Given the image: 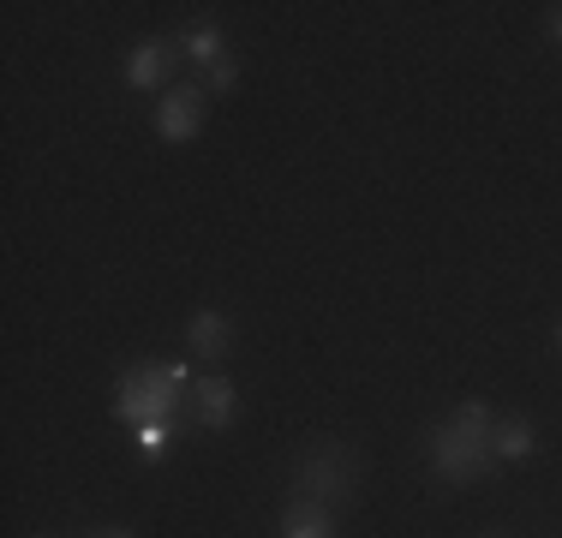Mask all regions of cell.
<instances>
[{
    "instance_id": "11",
    "label": "cell",
    "mask_w": 562,
    "mask_h": 538,
    "mask_svg": "<svg viewBox=\"0 0 562 538\" xmlns=\"http://www.w3.org/2000/svg\"><path fill=\"white\" fill-rule=\"evenodd\" d=\"M449 425H454V430H467L473 442H491V425H497V419H491V407H485V401H461Z\"/></svg>"
},
{
    "instance_id": "10",
    "label": "cell",
    "mask_w": 562,
    "mask_h": 538,
    "mask_svg": "<svg viewBox=\"0 0 562 538\" xmlns=\"http://www.w3.org/2000/svg\"><path fill=\"white\" fill-rule=\"evenodd\" d=\"M180 54H186V60H198V66L210 72L216 60H227V43H222L216 24H198V31H186V36H180Z\"/></svg>"
},
{
    "instance_id": "7",
    "label": "cell",
    "mask_w": 562,
    "mask_h": 538,
    "mask_svg": "<svg viewBox=\"0 0 562 538\" xmlns=\"http://www.w3.org/2000/svg\"><path fill=\"white\" fill-rule=\"evenodd\" d=\"M281 538H336V515H329V503L293 496L288 515H281Z\"/></svg>"
},
{
    "instance_id": "9",
    "label": "cell",
    "mask_w": 562,
    "mask_h": 538,
    "mask_svg": "<svg viewBox=\"0 0 562 538\" xmlns=\"http://www.w3.org/2000/svg\"><path fill=\"white\" fill-rule=\"evenodd\" d=\"M532 449H539V437H532L527 419H497L491 425V455H497V461H527Z\"/></svg>"
},
{
    "instance_id": "5",
    "label": "cell",
    "mask_w": 562,
    "mask_h": 538,
    "mask_svg": "<svg viewBox=\"0 0 562 538\" xmlns=\"http://www.w3.org/2000/svg\"><path fill=\"white\" fill-rule=\"evenodd\" d=\"M192 413H198V430H227L239 419V389L227 377H198L192 383Z\"/></svg>"
},
{
    "instance_id": "16",
    "label": "cell",
    "mask_w": 562,
    "mask_h": 538,
    "mask_svg": "<svg viewBox=\"0 0 562 538\" xmlns=\"http://www.w3.org/2000/svg\"><path fill=\"white\" fill-rule=\"evenodd\" d=\"M557 341H562V323H557Z\"/></svg>"
},
{
    "instance_id": "18",
    "label": "cell",
    "mask_w": 562,
    "mask_h": 538,
    "mask_svg": "<svg viewBox=\"0 0 562 538\" xmlns=\"http://www.w3.org/2000/svg\"><path fill=\"white\" fill-rule=\"evenodd\" d=\"M485 538H503V533H485Z\"/></svg>"
},
{
    "instance_id": "1",
    "label": "cell",
    "mask_w": 562,
    "mask_h": 538,
    "mask_svg": "<svg viewBox=\"0 0 562 538\" xmlns=\"http://www.w3.org/2000/svg\"><path fill=\"white\" fill-rule=\"evenodd\" d=\"M198 377H192V366H180V359H144V366L114 377V419L126 430L150 425V419H173V407H180V395Z\"/></svg>"
},
{
    "instance_id": "8",
    "label": "cell",
    "mask_w": 562,
    "mask_h": 538,
    "mask_svg": "<svg viewBox=\"0 0 562 538\" xmlns=\"http://www.w3.org/2000/svg\"><path fill=\"white\" fill-rule=\"evenodd\" d=\"M186 347L204 359H222L227 347H234V317L227 312H198L192 323H186Z\"/></svg>"
},
{
    "instance_id": "14",
    "label": "cell",
    "mask_w": 562,
    "mask_h": 538,
    "mask_svg": "<svg viewBox=\"0 0 562 538\" xmlns=\"http://www.w3.org/2000/svg\"><path fill=\"white\" fill-rule=\"evenodd\" d=\"M544 31H551L557 43H562V7H551V12H544Z\"/></svg>"
},
{
    "instance_id": "13",
    "label": "cell",
    "mask_w": 562,
    "mask_h": 538,
    "mask_svg": "<svg viewBox=\"0 0 562 538\" xmlns=\"http://www.w3.org/2000/svg\"><path fill=\"white\" fill-rule=\"evenodd\" d=\"M234 85H239V60H234V54H227V60H216V66L204 72V90H210V97H227Z\"/></svg>"
},
{
    "instance_id": "15",
    "label": "cell",
    "mask_w": 562,
    "mask_h": 538,
    "mask_svg": "<svg viewBox=\"0 0 562 538\" xmlns=\"http://www.w3.org/2000/svg\"><path fill=\"white\" fill-rule=\"evenodd\" d=\"M102 538H138V533H132V527H97Z\"/></svg>"
},
{
    "instance_id": "17",
    "label": "cell",
    "mask_w": 562,
    "mask_h": 538,
    "mask_svg": "<svg viewBox=\"0 0 562 538\" xmlns=\"http://www.w3.org/2000/svg\"><path fill=\"white\" fill-rule=\"evenodd\" d=\"M85 538H102V533H85Z\"/></svg>"
},
{
    "instance_id": "4",
    "label": "cell",
    "mask_w": 562,
    "mask_h": 538,
    "mask_svg": "<svg viewBox=\"0 0 562 538\" xmlns=\"http://www.w3.org/2000/svg\"><path fill=\"white\" fill-rule=\"evenodd\" d=\"M204 114H210V90L204 85H168L162 90V108H156V132L168 144H192L204 132Z\"/></svg>"
},
{
    "instance_id": "12",
    "label": "cell",
    "mask_w": 562,
    "mask_h": 538,
    "mask_svg": "<svg viewBox=\"0 0 562 538\" xmlns=\"http://www.w3.org/2000/svg\"><path fill=\"white\" fill-rule=\"evenodd\" d=\"M168 419H150V425H132V449H138L144 455V461H162V455H168Z\"/></svg>"
},
{
    "instance_id": "3",
    "label": "cell",
    "mask_w": 562,
    "mask_h": 538,
    "mask_svg": "<svg viewBox=\"0 0 562 538\" xmlns=\"http://www.w3.org/2000/svg\"><path fill=\"white\" fill-rule=\"evenodd\" d=\"M431 467H437L449 484H473V479H485L491 467H497V455H491V442H473L467 430L437 425V430H431Z\"/></svg>"
},
{
    "instance_id": "2",
    "label": "cell",
    "mask_w": 562,
    "mask_h": 538,
    "mask_svg": "<svg viewBox=\"0 0 562 538\" xmlns=\"http://www.w3.org/2000/svg\"><path fill=\"white\" fill-rule=\"evenodd\" d=\"M353 479H359V461H353L347 442H312L300 473H293L300 496H312V503H347V496H353Z\"/></svg>"
},
{
    "instance_id": "6",
    "label": "cell",
    "mask_w": 562,
    "mask_h": 538,
    "mask_svg": "<svg viewBox=\"0 0 562 538\" xmlns=\"http://www.w3.org/2000/svg\"><path fill=\"white\" fill-rule=\"evenodd\" d=\"M173 60H180V43H138L126 54V85L132 90H168V72H173Z\"/></svg>"
}]
</instances>
